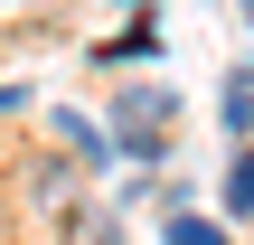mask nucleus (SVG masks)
<instances>
[{"instance_id":"nucleus-1","label":"nucleus","mask_w":254,"mask_h":245,"mask_svg":"<svg viewBox=\"0 0 254 245\" xmlns=\"http://www.w3.org/2000/svg\"><path fill=\"white\" fill-rule=\"evenodd\" d=\"M170 85H123L113 94V151H132V161H160V142H170Z\"/></svg>"},{"instance_id":"nucleus-5","label":"nucleus","mask_w":254,"mask_h":245,"mask_svg":"<svg viewBox=\"0 0 254 245\" xmlns=\"http://www.w3.org/2000/svg\"><path fill=\"white\" fill-rule=\"evenodd\" d=\"M226 217H254V142L236 151V170H226Z\"/></svg>"},{"instance_id":"nucleus-6","label":"nucleus","mask_w":254,"mask_h":245,"mask_svg":"<svg viewBox=\"0 0 254 245\" xmlns=\"http://www.w3.org/2000/svg\"><path fill=\"white\" fill-rule=\"evenodd\" d=\"M170 245H226V227H217V217H189V208H179V217H170Z\"/></svg>"},{"instance_id":"nucleus-8","label":"nucleus","mask_w":254,"mask_h":245,"mask_svg":"<svg viewBox=\"0 0 254 245\" xmlns=\"http://www.w3.org/2000/svg\"><path fill=\"white\" fill-rule=\"evenodd\" d=\"M236 76H245V85H254V57H245V66H236Z\"/></svg>"},{"instance_id":"nucleus-2","label":"nucleus","mask_w":254,"mask_h":245,"mask_svg":"<svg viewBox=\"0 0 254 245\" xmlns=\"http://www.w3.org/2000/svg\"><path fill=\"white\" fill-rule=\"evenodd\" d=\"M57 132H66V151H75V161H94V170H104V161H113V132H104V123H85V113H75V104H66V113H57Z\"/></svg>"},{"instance_id":"nucleus-9","label":"nucleus","mask_w":254,"mask_h":245,"mask_svg":"<svg viewBox=\"0 0 254 245\" xmlns=\"http://www.w3.org/2000/svg\"><path fill=\"white\" fill-rule=\"evenodd\" d=\"M0 9H28V0H0Z\"/></svg>"},{"instance_id":"nucleus-10","label":"nucleus","mask_w":254,"mask_h":245,"mask_svg":"<svg viewBox=\"0 0 254 245\" xmlns=\"http://www.w3.org/2000/svg\"><path fill=\"white\" fill-rule=\"evenodd\" d=\"M245 28H254V0H245Z\"/></svg>"},{"instance_id":"nucleus-7","label":"nucleus","mask_w":254,"mask_h":245,"mask_svg":"<svg viewBox=\"0 0 254 245\" xmlns=\"http://www.w3.org/2000/svg\"><path fill=\"white\" fill-rule=\"evenodd\" d=\"M19 104H28V85H0V123H9V113H19Z\"/></svg>"},{"instance_id":"nucleus-4","label":"nucleus","mask_w":254,"mask_h":245,"mask_svg":"<svg viewBox=\"0 0 254 245\" xmlns=\"http://www.w3.org/2000/svg\"><path fill=\"white\" fill-rule=\"evenodd\" d=\"M217 113H226L236 142H254V85H245V76H226V104H217Z\"/></svg>"},{"instance_id":"nucleus-3","label":"nucleus","mask_w":254,"mask_h":245,"mask_svg":"<svg viewBox=\"0 0 254 245\" xmlns=\"http://www.w3.org/2000/svg\"><path fill=\"white\" fill-rule=\"evenodd\" d=\"M66 245H123L113 208H66Z\"/></svg>"}]
</instances>
